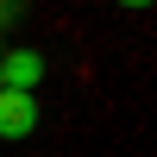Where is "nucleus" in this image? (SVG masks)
I'll return each mask as SVG.
<instances>
[{
  "label": "nucleus",
  "instance_id": "nucleus-4",
  "mask_svg": "<svg viewBox=\"0 0 157 157\" xmlns=\"http://www.w3.org/2000/svg\"><path fill=\"white\" fill-rule=\"evenodd\" d=\"M120 6H132V13H145V6H151V0H120Z\"/></svg>",
  "mask_w": 157,
  "mask_h": 157
},
{
  "label": "nucleus",
  "instance_id": "nucleus-2",
  "mask_svg": "<svg viewBox=\"0 0 157 157\" xmlns=\"http://www.w3.org/2000/svg\"><path fill=\"white\" fill-rule=\"evenodd\" d=\"M38 82H44V57L38 50H6L0 57V88H13V94H38Z\"/></svg>",
  "mask_w": 157,
  "mask_h": 157
},
{
  "label": "nucleus",
  "instance_id": "nucleus-1",
  "mask_svg": "<svg viewBox=\"0 0 157 157\" xmlns=\"http://www.w3.org/2000/svg\"><path fill=\"white\" fill-rule=\"evenodd\" d=\"M32 132H38V94L0 88V138H6V145H25Z\"/></svg>",
  "mask_w": 157,
  "mask_h": 157
},
{
  "label": "nucleus",
  "instance_id": "nucleus-3",
  "mask_svg": "<svg viewBox=\"0 0 157 157\" xmlns=\"http://www.w3.org/2000/svg\"><path fill=\"white\" fill-rule=\"evenodd\" d=\"M25 19V0H0V25H19Z\"/></svg>",
  "mask_w": 157,
  "mask_h": 157
}]
</instances>
